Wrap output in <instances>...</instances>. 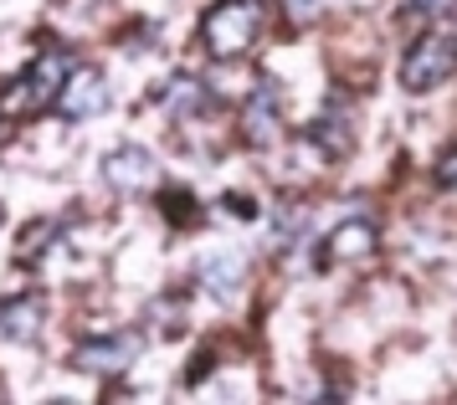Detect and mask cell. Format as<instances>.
<instances>
[{
  "label": "cell",
  "instance_id": "d6986e66",
  "mask_svg": "<svg viewBox=\"0 0 457 405\" xmlns=\"http://www.w3.org/2000/svg\"><path fill=\"white\" fill-rule=\"evenodd\" d=\"M436 180H442V185H453V149H447V154L436 160Z\"/></svg>",
  "mask_w": 457,
  "mask_h": 405
},
{
  "label": "cell",
  "instance_id": "3957f363",
  "mask_svg": "<svg viewBox=\"0 0 457 405\" xmlns=\"http://www.w3.org/2000/svg\"><path fill=\"white\" fill-rule=\"evenodd\" d=\"M453 78V37L447 31H427L411 41V52L401 62V87L406 93H432Z\"/></svg>",
  "mask_w": 457,
  "mask_h": 405
},
{
  "label": "cell",
  "instance_id": "ba28073f",
  "mask_svg": "<svg viewBox=\"0 0 457 405\" xmlns=\"http://www.w3.org/2000/svg\"><path fill=\"white\" fill-rule=\"evenodd\" d=\"M42 318H46V298L42 293H21V298H5L0 303V334L5 339H37L42 334Z\"/></svg>",
  "mask_w": 457,
  "mask_h": 405
},
{
  "label": "cell",
  "instance_id": "8fae6325",
  "mask_svg": "<svg viewBox=\"0 0 457 405\" xmlns=\"http://www.w3.org/2000/svg\"><path fill=\"white\" fill-rule=\"evenodd\" d=\"M242 277H247V262L237 252H211L201 262V283L216 293V298H237L242 293Z\"/></svg>",
  "mask_w": 457,
  "mask_h": 405
},
{
  "label": "cell",
  "instance_id": "52a82bcc",
  "mask_svg": "<svg viewBox=\"0 0 457 405\" xmlns=\"http://www.w3.org/2000/svg\"><path fill=\"white\" fill-rule=\"evenodd\" d=\"M104 180L113 185V190H145V185L154 180V160H149V149H139V144L113 149V154L104 160Z\"/></svg>",
  "mask_w": 457,
  "mask_h": 405
},
{
  "label": "cell",
  "instance_id": "30bf717a",
  "mask_svg": "<svg viewBox=\"0 0 457 405\" xmlns=\"http://www.w3.org/2000/svg\"><path fill=\"white\" fill-rule=\"evenodd\" d=\"M309 139L319 144V149H324L329 160H345V154H350V149H354V134H350V113H345V108H324V113H319V119L309 123Z\"/></svg>",
  "mask_w": 457,
  "mask_h": 405
},
{
  "label": "cell",
  "instance_id": "9c48e42d",
  "mask_svg": "<svg viewBox=\"0 0 457 405\" xmlns=\"http://www.w3.org/2000/svg\"><path fill=\"white\" fill-rule=\"evenodd\" d=\"M324 252H329V257H345V262L375 252V221L370 216H345V221L324 236Z\"/></svg>",
  "mask_w": 457,
  "mask_h": 405
},
{
  "label": "cell",
  "instance_id": "5b68a950",
  "mask_svg": "<svg viewBox=\"0 0 457 405\" xmlns=\"http://www.w3.org/2000/svg\"><path fill=\"white\" fill-rule=\"evenodd\" d=\"M108 82H104V72H93V67H83V72H67V82H62V93H57V113H62L67 123H78V119H98L108 108Z\"/></svg>",
  "mask_w": 457,
  "mask_h": 405
},
{
  "label": "cell",
  "instance_id": "6da1fadb",
  "mask_svg": "<svg viewBox=\"0 0 457 405\" xmlns=\"http://www.w3.org/2000/svg\"><path fill=\"white\" fill-rule=\"evenodd\" d=\"M262 16H268L262 0H216V5L206 11V21H201L206 52L221 57V62L252 52V41H257V31H262Z\"/></svg>",
  "mask_w": 457,
  "mask_h": 405
},
{
  "label": "cell",
  "instance_id": "7c38bea8",
  "mask_svg": "<svg viewBox=\"0 0 457 405\" xmlns=\"http://www.w3.org/2000/svg\"><path fill=\"white\" fill-rule=\"evenodd\" d=\"M160 108H165V113H175V119L201 113V108H206V82L190 78V72H175V78L160 87Z\"/></svg>",
  "mask_w": 457,
  "mask_h": 405
},
{
  "label": "cell",
  "instance_id": "4fadbf2b",
  "mask_svg": "<svg viewBox=\"0 0 457 405\" xmlns=\"http://www.w3.org/2000/svg\"><path fill=\"white\" fill-rule=\"evenodd\" d=\"M62 242V221H31L21 231V236H16V257H21V262H37V257H46V252H52V246Z\"/></svg>",
  "mask_w": 457,
  "mask_h": 405
},
{
  "label": "cell",
  "instance_id": "9a60e30c",
  "mask_svg": "<svg viewBox=\"0 0 457 405\" xmlns=\"http://www.w3.org/2000/svg\"><path fill=\"white\" fill-rule=\"evenodd\" d=\"M303 221H309V216H303L298 205H278V216H272V246H288L293 236L303 231Z\"/></svg>",
  "mask_w": 457,
  "mask_h": 405
},
{
  "label": "cell",
  "instance_id": "8992f818",
  "mask_svg": "<svg viewBox=\"0 0 457 405\" xmlns=\"http://www.w3.org/2000/svg\"><path fill=\"white\" fill-rule=\"evenodd\" d=\"M283 128V87L272 78H262L252 87V103H247V134L252 144H272Z\"/></svg>",
  "mask_w": 457,
  "mask_h": 405
},
{
  "label": "cell",
  "instance_id": "2e32d148",
  "mask_svg": "<svg viewBox=\"0 0 457 405\" xmlns=\"http://www.w3.org/2000/svg\"><path fill=\"white\" fill-rule=\"evenodd\" d=\"M221 211H227V216H237V221H252V216H257V201L231 190V195H221Z\"/></svg>",
  "mask_w": 457,
  "mask_h": 405
},
{
  "label": "cell",
  "instance_id": "7a4b0ae2",
  "mask_svg": "<svg viewBox=\"0 0 457 405\" xmlns=\"http://www.w3.org/2000/svg\"><path fill=\"white\" fill-rule=\"evenodd\" d=\"M67 72H72V57L67 52H42V57L26 67L21 78L11 82V93H5V113H26V108H42V103H52L57 93H62Z\"/></svg>",
  "mask_w": 457,
  "mask_h": 405
},
{
  "label": "cell",
  "instance_id": "277c9868",
  "mask_svg": "<svg viewBox=\"0 0 457 405\" xmlns=\"http://www.w3.org/2000/svg\"><path fill=\"white\" fill-rule=\"evenodd\" d=\"M139 354H145V334H108V339H87L72 349V365L87 375H124Z\"/></svg>",
  "mask_w": 457,
  "mask_h": 405
},
{
  "label": "cell",
  "instance_id": "5bb4252c",
  "mask_svg": "<svg viewBox=\"0 0 457 405\" xmlns=\"http://www.w3.org/2000/svg\"><path fill=\"white\" fill-rule=\"evenodd\" d=\"M160 205H165L170 226H195V195H190L186 185H170L165 195H160Z\"/></svg>",
  "mask_w": 457,
  "mask_h": 405
},
{
  "label": "cell",
  "instance_id": "ac0fdd59",
  "mask_svg": "<svg viewBox=\"0 0 457 405\" xmlns=\"http://www.w3.org/2000/svg\"><path fill=\"white\" fill-rule=\"evenodd\" d=\"M313 5H319V0H283V11H288L293 21H309V16H313Z\"/></svg>",
  "mask_w": 457,
  "mask_h": 405
},
{
  "label": "cell",
  "instance_id": "e0dca14e",
  "mask_svg": "<svg viewBox=\"0 0 457 405\" xmlns=\"http://www.w3.org/2000/svg\"><path fill=\"white\" fill-rule=\"evenodd\" d=\"M447 5H453V0H411L406 11H411L416 21H436V16H447Z\"/></svg>",
  "mask_w": 457,
  "mask_h": 405
}]
</instances>
